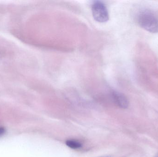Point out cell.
<instances>
[{
	"label": "cell",
	"mask_w": 158,
	"mask_h": 157,
	"mask_svg": "<svg viewBox=\"0 0 158 157\" xmlns=\"http://www.w3.org/2000/svg\"><path fill=\"white\" fill-rule=\"evenodd\" d=\"M137 21L141 27L148 32H158V17L150 10H143L137 15Z\"/></svg>",
	"instance_id": "6da1fadb"
},
{
	"label": "cell",
	"mask_w": 158,
	"mask_h": 157,
	"mask_svg": "<svg viewBox=\"0 0 158 157\" xmlns=\"http://www.w3.org/2000/svg\"><path fill=\"white\" fill-rule=\"evenodd\" d=\"M5 131V130L4 128H3V127H0V136L4 134Z\"/></svg>",
	"instance_id": "5b68a950"
},
{
	"label": "cell",
	"mask_w": 158,
	"mask_h": 157,
	"mask_svg": "<svg viewBox=\"0 0 158 157\" xmlns=\"http://www.w3.org/2000/svg\"><path fill=\"white\" fill-rule=\"evenodd\" d=\"M66 144L72 149H76L81 147L82 145L80 142L75 140H68L66 142Z\"/></svg>",
	"instance_id": "277c9868"
},
{
	"label": "cell",
	"mask_w": 158,
	"mask_h": 157,
	"mask_svg": "<svg viewBox=\"0 0 158 157\" xmlns=\"http://www.w3.org/2000/svg\"><path fill=\"white\" fill-rule=\"evenodd\" d=\"M111 97L114 103L119 108L125 109L129 106L128 99L122 93L117 91H113L111 93Z\"/></svg>",
	"instance_id": "3957f363"
},
{
	"label": "cell",
	"mask_w": 158,
	"mask_h": 157,
	"mask_svg": "<svg viewBox=\"0 0 158 157\" xmlns=\"http://www.w3.org/2000/svg\"><path fill=\"white\" fill-rule=\"evenodd\" d=\"M92 11L94 19L97 22L105 23L108 20V11L103 2L99 1L94 2L92 6Z\"/></svg>",
	"instance_id": "7a4b0ae2"
}]
</instances>
